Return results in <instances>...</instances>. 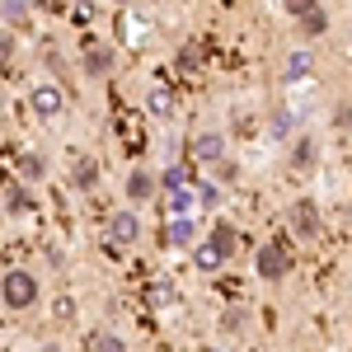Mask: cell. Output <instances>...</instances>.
<instances>
[{"label": "cell", "mask_w": 352, "mask_h": 352, "mask_svg": "<svg viewBox=\"0 0 352 352\" xmlns=\"http://www.w3.org/2000/svg\"><path fill=\"white\" fill-rule=\"evenodd\" d=\"M38 296H43V287H38V277H33L28 268H5V277H0V300H5V310H10V315L33 310Z\"/></svg>", "instance_id": "cell-1"}, {"label": "cell", "mask_w": 352, "mask_h": 352, "mask_svg": "<svg viewBox=\"0 0 352 352\" xmlns=\"http://www.w3.org/2000/svg\"><path fill=\"white\" fill-rule=\"evenodd\" d=\"M104 240L113 249H136L141 244V217H136V207H118L109 221H104Z\"/></svg>", "instance_id": "cell-2"}, {"label": "cell", "mask_w": 352, "mask_h": 352, "mask_svg": "<svg viewBox=\"0 0 352 352\" xmlns=\"http://www.w3.org/2000/svg\"><path fill=\"white\" fill-rule=\"evenodd\" d=\"M28 109L38 113L43 122H56L61 113H66V89L56 80H38L33 89H28Z\"/></svg>", "instance_id": "cell-3"}, {"label": "cell", "mask_w": 352, "mask_h": 352, "mask_svg": "<svg viewBox=\"0 0 352 352\" xmlns=\"http://www.w3.org/2000/svg\"><path fill=\"white\" fill-rule=\"evenodd\" d=\"M287 221H292V230H296V240H320V230H324V217H320V202L315 197H296L292 202V212H287Z\"/></svg>", "instance_id": "cell-4"}, {"label": "cell", "mask_w": 352, "mask_h": 352, "mask_svg": "<svg viewBox=\"0 0 352 352\" xmlns=\"http://www.w3.org/2000/svg\"><path fill=\"white\" fill-rule=\"evenodd\" d=\"M254 268H258L263 282H282V277L292 272V254L282 249V240H263L258 254H254Z\"/></svg>", "instance_id": "cell-5"}, {"label": "cell", "mask_w": 352, "mask_h": 352, "mask_svg": "<svg viewBox=\"0 0 352 352\" xmlns=\"http://www.w3.org/2000/svg\"><path fill=\"white\" fill-rule=\"evenodd\" d=\"M164 249H197V221L192 217H169L160 230Z\"/></svg>", "instance_id": "cell-6"}, {"label": "cell", "mask_w": 352, "mask_h": 352, "mask_svg": "<svg viewBox=\"0 0 352 352\" xmlns=\"http://www.w3.org/2000/svg\"><path fill=\"white\" fill-rule=\"evenodd\" d=\"M155 174L151 169H132L127 179H122V197H127V207H146L151 197H155Z\"/></svg>", "instance_id": "cell-7"}, {"label": "cell", "mask_w": 352, "mask_h": 352, "mask_svg": "<svg viewBox=\"0 0 352 352\" xmlns=\"http://www.w3.org/2000/svg\"><path fill=\"white\" fill-rule=\"evenodd\" d=\"M315 76V56H310V47H292V52L282 56V80L287 85H300Z\"/></svg>", "instance_id": "cell-8"}, {"label": "cell", "mask_w": 352, "mask_h": 352, "mask_svg": "<svg viewBox=\"0 0 352 352\" xmlns=\"http://www.w3.org/2000/svg\"><path fill=\"white\" fill-rule=\"evenodd\" d=\"M192 160L221 164V160H226V136H221V132H197V136H192Z\"/></svg>", "instance_id": "cell-9"}, {"label": "cell", "mask_w": 352, "mask_h": 352, "mask_svg": "<svg viewBox=\"0 0 352 352\" xmlns=\"http://www.w3.org/2000/svg\"><path fill=\"white\" fill-rule=\"evenodd\" d=\"M113 66H118V52H113L109 43H94V47L85 52V76H89V80H99V76H109Z\"/></svg>", "instance_id": "cell-10"}, {"label": "cell", "mask_w": 352, "mask_h": 352, "mask_svg": "<svg viewBox=\"0 0 352 352\" xmlns=\"http://www.w3.org/2000/svg\"><path fill=\"white\" fill-rule=\"evenodd\" d=\"M202 202H197V184H188V188H174V192H164V212L169 217H192Z\"/></svg>", "instance_id": "cell-11"}, {"label": "cell", "mask_w": 352, "mask_h": 352, "mask_svg": "<svg viewBox=\"0 0 352 352\" xmlns=\"http://www.w3.org/2000/svg\"><path fill=\"white\" fill-rule=\"evenodd\" d=\"M33 212V192L24 188V179H5V217Z\"/></svg>", "instance_id": "cell-12"}, {"label": "cell", "mask_w": 352, "mask_h": 352, "mask_svg": "<svg viewBox=\"0 0 352 352\" xmlns=\"http://www.w3.org/2000/svg\"><path fill=\"white\" fill-rule=\"evenodd\" d=\"M207 244L217 249L221 258H230V254L240 249V235H235V226H230V221H217V226L207 230Z\"/></svg>", "instance_id": "cell-13"}, {"label": "cell", "mask_w": 352, "mask_h": 352, "mask_svg": "<svg viewBox=\"0 0 352 352\" xmlns=\"http://www.w3.org/2000/svg\"><path fill=\"white\" fill-rule=\"evenodd\" d=\"M94 184H99V164L89 160V155H76V164H71V188L89 192Z\"/></svg>", "instance_id": "cell-14"}, {"label": "cell", "mask_w": 352, "mask_h": 352, "mask_svg": "<svg viewBox=\"0 0 352 352\" xmlns=\"http://www.w3.org/2000/svg\"><path fill=\"white\" fill-rule=\"evenodd\" d=\"M146 109H151V118H160V122H169V118H174V94H169L164 85H155V89L146 94Z\"/></svg>", "instance_id": "cell-15"}, {"label": "cell", "mask_w": 352, "mask_h": 352, "mask_svg": "<svg viewBox=\"0 0 352 352\" xmlns=\"http://www.w3.org/2000/svg\"><path fill=\"white\" fill-rule=\"evenodd\" d=\"M0 14H5V28L14 33V28L28 24V0H0Z\"/></svg>", "instance_id": "cell-16"}, {"label": "cell", "mask_w": 352, "mask_h": 352, "mask_svg": "<svg viewBox=\"0 0 352 352\" xmlns=\"http://www.w3.org/2000/svg\"><path fill=\"white\" fill-rule=\"evenodd\" d=\"M221 263H226V258H221L212 244H197V249H192V268H197V272H217Z\"/></svg>", "instance_id": "cell-17"}, {"label": "cell", "mask_w": 352, "mask_h": 352, "mask_svg": "<svg viewBox=\"0 0 352 352\" xmlns=\"http://www.w3.org/2000/svg\"><path fill=\"white\" fill-rule=\"evenodd\" d=\"M89 352H127V343H122L113 329H99V333L89 338Z\"/></svg>", "instance_id": "cell-18"}, {"label": "cell", "mask_w": 352, "mask_h": 352, "mask_svg": "<svg viewBox=\"0 0 352 352\" xmlns=\"http://www.w3.org/2000/svg\"><path fill=\"white\" fill-rule=\"evenodd\" d=\"M300 38H324V28H329V14L324 10H315V14H305V19H300Z\"/></svg>", "instance_id": "cell-19"}, {"label": "cell", "mask_w": 352, "mask_h": 352, "mask_svg": "<svg viewBox=\"0 0 352 352\" xmlns=\"http://www.w3.org/2000/svg\"><path fill=\"white\" fill-rule=\"evenodd\" d=\"M292 164H296V169H310V164H315V141H310V136H300L296 146H292Z\"/></svg>", "instance_id": "cell-20"}, {"label": "cell", "mask_w": 352, "mask_h": 352, "mask_svg": "<svg viewBox=\"0 0 352 352\" xmlns=\"http://www.w3.org/2000/svg\"><path fill=\"white\" fill-rule=\"evenodd\" d=\"M43 174H47V160L43 155H33V151L19 155V179H43Z\"/></svg>", "instance_id": "cell-21"}, {"label": "cell", "mask_w": 352, "mask_h": 352, "mask_svg": "<svg viewBox=\"0 0 352 352\" xmlns=\"http://www.w3.org/2000/svg\"><path fill=\"white\" fill-rule=\"evenodd\" d=\"M174 300H179V292H174V282H155V287H151V305H155V310H164V305H174Z\"/></svg>", "instance_id": "cell-22"}, {"label": "cell", "mask_w": 352, "mask_h": 352, "mask_svg": "<svg viewBox=\"0 0 352 352\" xmlns=\"http://www.w3.org/2000/svg\"><path fill=\"white\" fill-rule=\"evenodd\" d=\"M282 10H287V14L300 24L305 14H315V10H320V0H282Z\"/></svg>", "instance_id": "cell-23"}, {"label": "cell", "mask_w": 352, "mask_h": 352, "mask_svg": "<svg viewBox=\"0 0 352 352\" xmlns=\"http://www.w3.org/2000/svg\"><path fill=\"white\" fill-rule=\"evenodd\" d=\"M197 202H202V212L221 207V188H217V184H197Z\"/></svg>", "instance_id": "cell-24"}, {"label": "cell", "mask_w": 352, "mask_h": 352, "mask_svg": "<svg viewBox=\"0 0 352 352\" xmlns=\"http://www.w3.org/2000/svg\"><path fill=\"white\" fill-rule=\"evenodd\" d=\"M160 184H164L169 192H174V188H188V169H179V164H174V169H164Z\"/></svg>", "instance_id": "cell-25"}, {"label": "cell", "mask_w": 352, "mask_h": 352, "mask_svg": "<svg viewBox=\"0 0 352 352\" xmlns=\"http://www.w3.org/2000/svg\"><path fill=\"white\" fill-rule=\"evenodd\" d=\"M221 324H226V329H230V333H235V329H244V324H249V310H240V305H230Z\"/></svg>", "instance_id": "cell-26"}, {"label": "cell", "mask_w": 352, "mask_h": 352, "mask_svg": "<svg viewBox=\"0 0 352 352\" xmlns=\"http://www.w3.org/2000/svg\"><path fill=\"white\" fill-rule=\"evenodd\" d=\"M268 132L272 136H287V132H292V118H287V113H277V118L268 122Z\"/></svg>", "instance_id": "cell-27"}, {"label": "cell", "mask_w": 352, "mask_h": 352, "mask_svg": "<svg viewBox=\"0 0 352 352\" xmlns=\"http://www.w3.org/2000/svg\"><path fill=\"white\" fill-rule=\"evenodd\" d=\"M333 127H352V104H338V118H333Z\"/></svg>", "instance_id": "cell-28"}, {"label": "cell", "mask_w": 352, "mask_h": 352, "mask_svg": "<svg viewBox=\"0 0 352 352\" xmlns=\"http://www.w3.org/2000/svg\"><path fill=\"white\" fill-rule=\"evenodd\" d=\"M179 66L192 71V66H197V47H184V52H179Z\"/></svg>", "instance_id": "cell-29"}, {"label": "cell", "mask_w": 352, "mask_h": 352, "mask_svg": "<svg viewBox=\"0 0 352 352\" xmlns=\"http://www.w3.org/2000/svg\"><path fill=\"white\" fill-rule=\"evenodd\" d=\"M0 56H5V61H14V33H5V38H0Z\"/></svg>", "instance_id": "cell-30"}, {"label": "cell", "mask_w": 352, "mask_h": 352, "mask_svg": "<svg viewBox=\"0 0 352 352\" xmlns=\"http://www.w3.org/2000/svg\"><path fill=\"white\" fill-rule=\"evenodd\" d=\"M197 352H226V348H217V343H202V348H197Z\"/></svg>", "instance_id": "cell-31"}, {"label": "cell", "mask_w": 352, "mask_h": 352, "mask_svg": "<svg viewBox=\"0 0 352 352\" xmlns=\"http://www.w3.org/2000/svg\"><path fill=\"white\" fill-rule=\"evenodd\" d=\"M33 5H47V10H56V0H33Z\"/></svg>", "instance_id": "cell-32"}, {"label": "cell", "mask_w": 352, "mask_h": 352, "mask_svg": "<svg viewBox=\"0 0 352 352\" xmlns=\"http://www.w3.org/2000/svg\"><path fill=\"white\" fill-rule=\"evenodd\" d=\"M122 5H127V0H122Z\"/></svg>", "instance_id": "cell-33"}]
</instances>
